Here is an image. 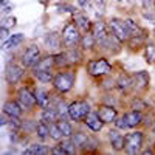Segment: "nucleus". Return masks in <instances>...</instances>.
<instances>
[{"mask_svg":"<svg viewBox=\"0 0 155 155\" xmlns=\"http://www.w3.org/2000/svg\"><path fill=\"white\" fill-rule=\"evenodd\" d=\"M70 121L71 120H59L58 121V126H59V129L62 130V134H64V137H65V138H71V135L74 132Z\"/></svg>","mask_w":155,"mask_h":155,"instance_id":"obj_33","label":"nucleus"},{"mask_svg":"<svg viewBox=\"0 0 155 155\" xmlns=\"http://www.w3.org/2000/svg\"><path fill=\"white\" fill-rule=\"evenodd\" d=\"M41 120L47 121L48 124H51V123H58V121H59V113H58L56 107H47V109H42Z\"/></svg>","mask_w":155,"mask_h":155,"instance_id":"obj_27","label":"nucleus"},{"mask_svg":"<svg viewBox=\"0 0 155 155\" xmlns=\"http://www.w3.org/2000/svg\"><path fill=\"white\" fill-rule=\"evenodd\" d=\"M126 115V120H127V123H129V127L130 129H135V127H138L140 124H143V120H144V115H143V112H138V110H129L127 113H124Z\"/></svg>","mask_w":155,"mask_h":155,"instance_id":"obj_22","label":"nucleus"},{"mask_svg":"<svg viewBox=\"0 0 155 155\" xmlns=\"http://www.w3.org/2000/svg\"><path fill=\"white\" fill-rule=\"evenodd\" d=\"M59 143H61V146H62L64 149H65L67 155H74V153L78 152V147H76V144L73 143L71 138H64V140L59 141Z\"/></svg>","mask_w":155,"mask_h":155,"instance_id":"obj_35","label":"nucleus"},{"mask_svg":"<svg viewBox=\"0 0 155 155\" xmlns=\"http://www.w3.org/2000/svg\"><path fill=\"white\" fill-rule=\"evenodd\" d=\"M51 153H56V155H65L67 152H65V149L61 146V143H58L56 146L51 147Z\"/></svg>","mask_w":155,"mask_h":155,"instance_id":"obj_40","label":"nucleus"},{"mask_svg":"<svg viewBox=\"0 0 155 155\" xmlns=\"http://www.w3.org/2000/svg\"><path fill=\"white\" fill-rule=\"evenodd\" d=\"M87 71L93 78H104L113 71V67L106 58H98V59H90L87 62Z\"/></svg>","mask_w":155,"mask_h":155,"instance_id":"obj_3","label":"nucleus"},{"mask_svg":"<svg viewBox=\"0 0 155 155\" xmlns=\"http://www.w3.org/2000/svg\"><path fill=\"white\" fill-rule=\"evenodd\" d=\"M79 47H82V50H93L95 47H98V45H96V39H95V36L92 34V31L82 34L81 45H79Z\"/></svg>","mask_w":155,"mask_h":155,"instance_id":"obj_32","label":"nucleus"},{"mask_svg":"<svg viewBox=\"0 0 155 155\" xmlns=\"http://www.w3.org/2000/svg\"><path fill=\"white\" fill-rule=\"evenodd\" d=\"M34 92V96L37 99V106L41 109H47V107H51V95L48 90L42 88V87H37L33 90Z\"/></svg>","mask_w":155,"mask_h":155,"instance_id":"obj_18","label":"nucleus"},{"mask_svg":"<svg viewBox=\"0 0 155 155\" xmlns=\"http://www.w3.org/2000/svg\"><path fill=\"white\" fill-rule=\"evenodd\" d=\"M50 138L53 140V141H56V143H59L61 140L65 138V137H64V134H62V130L59 129L58 123H51L50 124Z\"/></svg>","mask_w":155,"mask_h":155,"instance_id":"obj_34","label":"nucleus"},{"mask_svg":"<svg viewBox=\"0 0 155 155\" xmlns=\"http://www.w3.org/2000/svg\"><path fill=\"white\" fill-rule=\"evenodd\" d=\"M150 129H152V135L155 137V120H153V123H152V127H150Z\"/></svg>","mask_w":155,"mask_h":155,"instance_id":"obj_44","label":"nucleus"},{"mask_svg":"<svg viewBox=\"0 0 155 155\" xmlns=\"http://www.w3.org/2000/svg\"><path fill=\"white\" fill-rule=\"evenodd\" d=\"M144 59L149 64L155 62V44H150L149 42V44L144 45Z\"/></svg>","mask_w":155,"mask_h":155,"instance_id":"obj_36","label":"nucleus"},{"mask_svg":"<svg viewBox=\"0 0 155 155\" xmlns=\"http://www.w3.org/2000/svg\"><path fill=\"white\" fill-rule=\"evenodd\" d=\"M90 2H92V0H78V3H79V6H82V8H85Z\"/></svg>","mask_w":155,"mask_h":155,"instance_id":"obj_43","label":"nucleus"},{"mask_svg":"<svg viewBox=\"0 0 155 155\" xmlns=\"http://www.w3.org/2000/svg\"><path fill=\"white\" fill-rule=\"evenodd\" d=\"M25 41V36L22 33H16V34H11L6 41H3V50L8 51V50H12V48H17L22 42Z\"/></svg>","mask_w":155,"mask_h":155,"instance_id":"obj_23","label":"nucleus"},{"mask_svg":"<svg viewBox=\"0 0 155 155\" xmlns=\"http://www.w3.org/2000/svg\"><path fill=\"white\" fill-rule=\"evenodd\" d=\"M113 2H123V0H113Z\"/></svg>","mask_w":155,"mask_h":155,"instance_id":"obj_46","label":"nucleus"},{"mask_svg":"<svg viewBox=\"0 0 155 155\" xmlns=\"http://www.w3.org/2000/svg\"><path fill=\"white\" fill-rule=\"evenodd\" d=\"M121 130L120 129H110L107 132V137H109V141H110V146L115 152H121L124 150V146H126V141H124V135L120 134Z\"/></svg>","mask_w":155,"mask_h":155,"instance_id":"obj_13","label":"nucleus"},{"mask_svg":"<svg viewBox=\"0 0 155 155\" xmlns=\"http://www.w3.org/2000/svg\"><path fill=\"white\" fill-rule=\"evenodd\" d=\"M11 9H12V6L6 5V2H5V3H3V8H2V12H3V14H9Z\"/></svg>","mask_w":155,"mask_h":155,"instance_id":"obj_42","label":"nucleus"},{"mask_svg":"<svg viewBox=\"0 0 155 155\" xmlns=\"http://www.w3.org/2000/svg\"><path fill=\"white\" fill-rule=\"evenodd\" d=\"M54 67V56L53 54H47L39 59V62L34 65V68H31L33 71H42V70H53Z\"/></svg>","mask_w":155,"mask_h":155,"instance_id":"obj_21","label":"nucleus"},{"mask_svg":"<svg viewBox=\"0 0 155 155\" xmlns=\"http://www.w3.org/2000/svg\"><path fill=\"white\" fill-rule=\"evenodd\" d=\"M73 22H74L76 27L79 28V31H81L82 34L92 31L93 23L90 22V19H88L85 14H73Z\"/></svg>","mask_w":155,"mask_h":155,"instance_id":"obj_19","label":"nucleus"},{"mask_svg":"<svg viewBox=\"0 0 155 155\" xmlns=\"http://www.w3.org/2000/svg\"><path fill=\"white\" fill-rule=\"evenodd\" d=\"M124 141H126V146L124 150L130 155H135L141 150L143 147V141H144V134L141 130H134V132H129L124 135Z\"/></svg>","mask_w":155,"mask_h":155,"instance_id":"obj_5","label":"nucleus"},{"mask_svg":"<svg viewBox=\"0 0 155 155\" xmlns=\"http://www.w3.org/2000/svg\"><path fill=\"white\" fill-rule=\"evenodd\" d=\"M90 112H92V107L84 99H78V101H73L68 104V116L74 123H84L85 116Z\"/></svg>","mask_w":155,"mask_h":155,"instance_id":"obj_4","label":"nucleus"},{"mask_svg":"<svg viewBox=\"0 0 155 155\" xmlns=\"http://www.w3.org/2000/svg\"><path fill=\"white\" fill-rule=\"evenodd\" d=\"M42 58V51L41 47L33 44L30 47L25 48V51L20 54V64L25 68H34V65L39 62V59Z\"/></svg>","mask_w":155,"mask_h":155,"instance_id":"obj_6","label":"nucleus"},{"mask_svg":"<svg viewBox=\"0 0 155 155\" xmlns=\"http://www.w3.org/2000/svg\"><path fill=\"white\" fill-rule=\"evenodd\" d=\"M115 81H116V88L120 90V93H127L134 88L132 74H129V73H121Z\"/></svg>","mask_w":155,"mask_h":155,"instance_id":"obj_16","label":"nucleus"},{"mask_svg":"<svg viewBox=\"0 0 155 155\" xmlns=\"http://www.w3.org/2000/svg\"><path fill=\"white\" fill-rule=\"evenodd\" d=\"M153 104H155V102H153Z\"/></svg>","mask_w":155,"mask_h":155,"instance_id":"obj_47","label":"nucleus"},{"mask_svg":"<svg viewBox=\"0 0 155 155\" xmlns=\"http://www.w3.org/2000/svg\"><path fill=\"white\" fill-rule=\"evenodd\" d=\"M143 17L147 20H155V0H141Z\"/></svg>","mask_w":155,"mask_h":155,"instance_id":"obj_26","label":"nucleus"},{"mask_svg":"<svg viewBox=\"0 0 155 155\" xmlns=\"http://www.w3.org/2000/svg\"><path fill=\"white\" fill-rule=\"evenodd\" d=\"M44 44L45 47L50 50V51H56V53H59V50L62 48L64 42H62V36L58 34L56 31H50L45 34L44 37Z\"/></svg>","mask_w":155,"mask_h":155,"instance_id":"obj_14","label":"nucleus"},{"mask_svg":"<svg viewBox=\"0 0 155 155\" xmlns=\"http://www.w3.org/2000/svg\"><path fill=\"white\" fill-rule=\"evenodd\" d=\"M16 23H17V19H16V17L8 16V17H3V20H2V27L12 28V27H16Z\"/></svg>","mask_w":155,"mask_h":155,"instance_id":"obj_39","label":"nucleus"},{"mask_svg":"<svg viewBox=\"0 0 155 155\" xmlns=\"http://www.w3.org/2000/svg\"><path fill=\"white\" fill-rule=\"evenodd\" d=\"M71 140H73V143L76 144V147L81 149V150L84 152V149H85V146H87V143H88V140H90V135H87V134L82 132V130H76V132H73Z\"/></svg>","mask_w":155,"mask_h":155,"instance_id":"obj_24","label":"nucleus"},{"mask_svg":"<svg viewBox=\"0 0 155 155\" xmlns=\"http://www.w3.org/2000/svg\"><path fill=\"white\" fill-rule=\"evenodd\" d=\"M130 109L138 110V112H144V110H147V104H146V101H143L141 98H134L132 102H130Z\"/></svg>","mask_w":155,"mask_h":155,"instance_id":"obj_37","label":"nucleus"},{"mask_svg":"<svg viewBox=\"0 0 155 155\" xmlns=\"http://www.w3.org/2000/svg\"><path fill=\"white\" fill-rule=\"evenodd\" d=\"M143 153H152V150L150 149H146V150H143Z\"/></svg>","mask_w":155,"mask_h":155,"instance_id":"obj_45","label":"nucleus"},{"mask_svg":"<svg viewBox=\"0 0 155 155\" xmlns=\"http://www.w3.org/2000/svg\"><path fill=\"white\" fill-rule=\"evenodd\" d=\"M67 58H68V62L70 65H78V64H81L82 61V53L79 48H67Z\"/></svg>","mask_w":155,"mask_h":155,"instance_id":"obj_31","label":"nucleus"},{"mask_svg":"<svg viewBox=\"0 0 155 155\" xmlns=\"http://www.w3.org/2000/svg\"><path fill=\"white\" fill-rule=\"evenodd\" d=\"M107 27H109V31L120 41L124 44V42H129L130 39V34H129L127 28H126V23L124 20L121 19H116V17H112L109 22H107Z\"/></svg>","mask_w":155,"mask_h":155,"instance_id":"obj_7","label":"nucleus"},{"mask_svg":"<svg viewBox=\"0 0 155 155\" xmlns=\"http://www.w3.org/2000/svg\"><path fill=\"white\" fill-rule=\"evenodd\" d=\"M2 112L6 113L8 116H19V118H22L23 109L20 107V104L17 102V99H6V101L3 102Z\"/></svg>","mask_w":155,"mask_h":155,"instance_id":"obj_17","label":"nucleus"},{"mask_svg":"<svg viewBox=\"0 0 155 155\" xmlns=\"http://www.w3.org/2000/svg\"><path fill=\"white\" fill-rule=\"evenodd\" d=\"M23 73H25V67L22 65V64L8 62L6 68H5V81L9 85H14L23 78Z\"/></svg>","mask_w":155,"mask_h":155,"instance_id":"obj_9","label":"nucleus"},{"mask_svg":"<svg viewBox=\"0 0 155 155\" xmlns=\"http://www.w3.org/2000/svg\"><path fill=\"white\" fill-rule=\"evenodd\" d=\"M33 76L39 82L42 84H51L54 79V73L53 70H42V71H33Z\"/></svg>","mask_w":155,"mask_h":155,"instance_id":"obj_28","label":"nucleus"},{"mask_svg":"<svg viewBox=\"0 0 155 155\" xmlns=\"http://www.w3.org/2000/svg\"><path fill=\"white\" fill-rule=\"evenodd\" d=\"M132 79H134V90H137V92H144V90L149 88V84H150L149 71H146V70L135 71L132 74Z\"/></svg>","mask_w":155,"mask_h":155,"instance_id":"obj_11","label":"nucleus"},{"mask_svg":"<svg viewBox=\"0 0 155 155\" xmlns=\"http://www.w3.org/2000/svg\"><path fill=\"white\" fill-rule=\"evenodd\" d=\"M62 42L65 48H78L81 45V39H82V33L79 31V28L74 25V22H67L65 27L62 28Z\"/></svg>","mask_w":155,"mask_h":155,"instance_id":"obj_2","label":"nucleus"},{"mask_svg":"<svg viewBox=\"0 0 155 155\" xmlns=\"http://www.w3.org/2000/svg\"><path fill=\"white\" fill-rule=\"evenodd\" d=\"M124 23H126V28H127L129 34H130V37H132V36H141V34H144V31L141 30V27H140V25H138L134 19L127 17V19H124Z\"/></svg>","mask_w":155,"mask_h":155,"instance_id":"obj_29","label":"nucleus"},{"mask_svg":"<svg viewBox=\"0 0 155 155\" xmlns=\"http://www.w3.org/2000/svg\"><path fill=\"white\" fill-rule=\"evenodd\" d=\"M54 67L58 70H62V68H67L70 65L68 62V58H67V53L65 51H59V53H54Z\"/></svg>","mask_w":155,"mask_h":155,"instance_id":"obj_30","label":"nucleus"},{"mask_svg":"<svg viewBox=\"0 0 155 155\" xmlns=\"http://www.w3.org/2000/svg\"><path fill=\"white\" fill-rule=\"evenodd\" d=\"M36 137L39 141H45L47 138H50V124L44 120H39L37 126H36Z\"/></svg>","mask_w":155,"mask_h":155,"instance_id":"obj_25","label":"nucleus"},{"mask_svg":"<svg viewBox=\"0 0 155 155\" xmlns=\"http://www.w3.org/2000/svg\"><path fill=\"white\" fill-rule=\"evenodd\" d=\"M96 112H98V115H99V118L104 121V124H112V123H115L116 118H118V110H116L115 106L101 104Z\"/></svg>","mask_w":155,"mask_h":155,"instance_id":"obj_12","label":"nucleus"},{"mask_svg":"<svg viewBox=\"0 0 155 155\" xmlns=\"http://www.w3.org/2000/svg\"><path fill=\"white\" fill-rule=\"evenodd\" d=\"M113 126H115L116 129H120L121 132L127 130V129H130V127H129V123H127V120H126V115H123V116H118V118L115 120Z\"/></svg>","mask_w":155,"mask_h":155,"instance_id":"obj_38","label":"nucleus"},{"mask_svg":"<svg viewBox=\"0 0 155 155\" xmlns=\"http://www.w3.org/2000/svg\"><path fill=\"white\" fill-rule=\"evenodd\" d=\"M92 34H93L95 39H96V45L101 47V48H106V45H107V39H109V34H110L107 23H106V22H102V20H96V22H93Z\"/></svg>","mask_w":155,"mask_h":155,"instance_id":"obj_10","label":"nucleus"},{"mask_svg":"<svg viewBox=\"0 0 155 155\" xmlns=\"http://www.w3.org/2000/svg\"><path fill=\"white\" fill-rule=\"evenodd\" d=\"M76 82V70L73 68H62L61 71H58L54 74V79L51 82L53 85V90L56 93L62 95V93H67L74 87Z\"/></svg>","mask_w":155,"mask_h":155,"instance_id":"obj_1","label":"nucleus"},{"mask_svg":"<svg viewBox=\"0 0 155 155\" xmlns=\"http://www.w3.org/2000/svg\"><path fill=\"white\" fill-rule=\"evenodd\" d=\"M84 124H85L93 134H99V132L102 130V127H104V121L99 118L98 112H90V113L85 116Z\"/></svg>","mask_w":155,"mask_h":155,"instance_id":"obj_15","label":"nucleus"},{"mask_svg":"<svg viewBox=\"0 0 155 155\" xmlns=\"http://www.w3.org/2000/svg\"><path fill=\"white\" fill-rule=\"evenodd\" d=\"M16 96H17L16 99H17V102L20 104V107H22L23 110H27V112L33 110V109L37 106V99H36V96H34V92H31L28 87L19 88Z\"/></svg>","mask_w":155,"mask_h":155,"instance_id":"obj_8","label":"nucleus"},{"mask_svg":"<svg viewBox=\"0 0 155 155\" xmlns=\"http://www.w3.org/2000/svg\"><path fill=\"white\" fill-rule=\"evenodd\" d=\"M22 153L23 155H44V153H51V149L44 144V141H41V143H31Z\"/></svg>","mask_w":155,"mask_h":155,"instance_id":"obj_20","label":"nucleus"},{"mask_svg":"<svg viewBox=\"0 0 155 155\" xmlns=\"http://www.w3.org/2000/svg\"><path fill=\"white\" fill-rule=\"evenodd\" d=\"M0 36H2V41H6V39L11 36V34H9V28H6V27H0Z\"/></svg>","mask_w":155,"mask_h":155,"instance_id":"obj_41","label":"nucleus"}]
</instances>
